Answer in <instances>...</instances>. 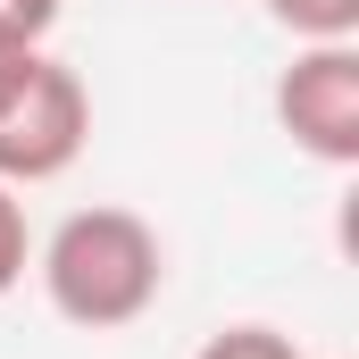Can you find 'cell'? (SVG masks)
Here are the masks:
<instances>
[{
	"label": "cell",
	"instance_id": "8992f818",
	"mask_svg": "<svg viewBox=\"0 0 359 359\" xmlns=\"http://www.w3.org/2000/svg\"><path fill=\"white\" fill-rule=\"evenodd\" d=\"M25 276V209H17V184H0V292Z\"/></svg>",
	"mask_w": 359,
	"mask_h": 359
},
{
	"label": "cell",
	"instance_id": "6da1fadb",
	"mask_svg": "<svg viewBox=\"0 0 359 359\" xmlns=\"http://www.w3.org/2000/svg\"><path fill=\"white\" fill-rule=\"evenodd\" d=\"M159 284H168V243L151 234V217H134L117 201L59 217V234L42 243V292L84 334H117V326L151 318Z\"/></svg>",
	"mask_w": 359,
	"mask_h": 359
},
{
	"label": "cell",
	"instance_id": "ba28073f",
	"mask_svg": "<svg viewBox=\"0 0 359 359\" xmlns=\"http://www.w3.org/2000/svg\"><path fill=\"white\" fill-rule=\"evenodd\" d=\"M34 59H42V42H25V34H8V25H0V100L34 76Z\"/></svg>",
	"mask_w": 359,
	"mask_h": 359
},
{
	"label": "cell",
	"instance_id": "52a82bcc",
	"mask_svg": "<svg viewBox=\"0 0 359 359\" xmlns=\"http://www.w3.org/2000/svg\"><path fill=\"white\" fill-rule=\"evenodd\" d=\"M0 25L25 34V42H42V34L59 25V0H0Z\"/></svg>",
	"mask_w": 359,
	"mask_h": 359
},
{
	"label": "cell",
	"instance_id": "3957f363",
	"mask_svg": "<svg viewBox=\"0 0 359 359\" xmlns=\"http://www.w3.org/2000/svg\"><path fill=\"white\" fill-rule=\"evenodd\" d=\"M276 126L292 151L359 168V50L351 42H301V59L276 76Z\"/></svg>",
	"mask_w": 359,
	"mask_h": 359
},
{
	"label": "cell",
	"instance_id": "7a4b0ae2",
	"mask_svg": "<svg viewBox=\"0 0 359 359\" xmlns=\"http://www.w3.org/2000/svg\"><path fill=\"white\" fill-rule=\"evenodd\" d=\"M92 142V92L76 67L34 59V76L0 100V184H50Z\"/></svg>",
	"mask_w": 359,
	"mask_h": 359
},
{
	"label": "cell",
	"instance_id": "277c9868",
	"mask_svg": "<svg viewBox=\"0 0 359 359\" xmlns=\"http://www.w3.org/2000/svg\"><path fill=\"white\" fill-rule=\"evenodd\" d=\"M268 17L292 42H351L359 34V0H268Z\"/></svg>",
	"mask_w": 359,
	"mask_h": 359
},
{
	"label": "cell",
	"instance_id": "5b68a950",
	"mask_svg": "<svg viewBox=\"0 0 359 359\" xmlns=\"http://www.w3.org/2000/svg\"><path fill=\"white\" fill-rule=\"evenodd\" d=\"M192 359H301V351H292V334H276V326H226V334H209Z\"/></svg>",
	"mask_w": 359,
	"mask_h": 359
}]
</instances>
